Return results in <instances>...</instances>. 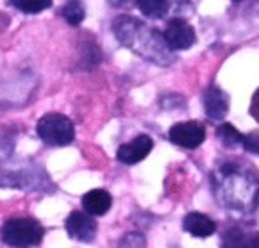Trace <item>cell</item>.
<instances>
[{"label": "cell", "mask_w": 259, "mask_h": 248, "mask_svg": "<svg viewBox=\"0 0 259 248\" xmlns=\"http://www.w3.org/2000/svg\"><path fill=\"white\" fill-rule=\"evenodd\" d=\"M211 189L222 209L248 214L259 206V172L243 159H222L211 172Z\"/></svg>", "instance_id": "obj_1"}, {"label": "cell", "mask_w": 259, "mask_h": 248, "mask_svg": "<svg viewBox=\"0 0 259 248\" xmlns=\"http://www.w3.org/2000/svg\"><path fill=\"white\" fill-rule=\"evenodd\" d=\"M163 36H164V41L168 43V46H170L171 50H188L197 41L193 27L184 18L170 20L166 29H164Z\"/></svg>", "instance_id": "obj_6"}, {"label": "cell", "mask_w": 259, "mask_h": 248, "mask_svg": "<svg viewBox=\"0 0 259 248\" xmlns=\"http://www.w3.org/2000/svg\"><path fill=\"white\" fill-rule=\"evenodd\" d=\"M61 15L70 25H80L86 11H84V6L80 4L79 0H70V2H66L65 8H63Z\"/></svg>", "instance_id": "obj_16"}, {"label": "cell", "mask_w": 259, "mask_h": 248, "mask_svg": "<svg viewBox=\"0 0 259 248\" xmlns=\"http://www.w3.org/2000/svg\"><path fill=\"white\" fill-rule=\"evenodd\" d=\"M38 136L49 146H66L75 139V125L65 115L49 113L38 122Z\"/></svg>", "instance_id": "obj_4"}, {"label": "cell", "mask_w": 259, "mask_h": 248, "mask_svg": "<svg viewBox=\"0 0 259 248\" xmlns=\"http://www.w3.org/2000/svg\"><path fill=\"white\" fill-rule=\"evenodd\" d=\"M217 137L220 139V143L225 148H231V150L238 148L243 143V134L234 125H231V123H222L217 129Z\"/></svg>", "instance_id": "obj_13"}, {"label": "cell", "mask_w": 259, "mask_h": 248, "mask_svg": "<svg viewBox=\"0 0 259 248\" xmlns=\"http://www.w3.org/2000/svg\"><path fill=\"white\" fill-rule=\"evenodd\" d=\"M191 9L190 0H168V13H183Z\"/></svg>", "instance_id": "obj_19"}, {"label": "cell", "mask_w": 259, "mask_h": 248, "mask_svg": "<svg viewBox=\"0 0 259 248\" xmlns=\"http://www.w3.org/2000/svg\"><path fill=\"white\" fill-rule=\"evenodd\" d=\"M45 229L32 218H11L0 229V237L11 248H32L43 239Z\"/></svg>", "instance_id": "obj_3"}, {"label": "cell", "mask_w": 259, "mask_h": 248, "mask_svg": "<svg viewBox=\"0 0 259 248\" xmlns=\"http://www.w3.org/2000/svg\"><path fill=\"white\" fill-rule=\"evenodd\" d=\"M250 115L254 116V118L259 122V89L255 91L254 98H252V104H250Z\"/></svg>", "instance_id": "obj_21"}, {"label": "cell", "mask_w": 259, "mask_h": 248, "mask_svg": "<svg viewBox=\"0 0 259 248\" xmlns=\"http://www.w3.org/2000/svg\"><path fill=\"white\" fill-rule=\"evenodd\" d=\"M138 8L149 18H164L168 15V0H136Z\"/></svg>", "instance_id": "obj_14"}, {"label": "cell", "mask_w": 259, "mask_h": 248, "mask_svg": "<svg viewBox=\"0 0 259 248\" xmlns=\"http://www.w3.org/2000/svg\"><path fill=\"white\" fill-rule=\"evenodd\" d=\"M204 109L211 120H224L229 113V95L218 86H209L204 91Z\"/></svg>", "instance_id": "obj_10"}, {"label": "cell", "mask_w": 259, "mask_h": 248, "mask_svg": "<svg viewBox=\"0 0 259 248\" xmlns=\"http://www.w3.org/2000/svg\"><path fill=\"white\" fill-rule=\"evenodd\" d=\"M65 229L72 239L80 241V243H92L97 236V222L93 220V216L88 213H80V211L70 213L65 222Z\"/></svg>", "instance_id": "obj_7"}, {"label": "cell", "mask_w": 259, "mask_h": 248, "mask_svg": "<svg viewBox=\"0 0 259 248\" xmlns=\"http://www.w3.org/2000/svg\"><path fill=\"white\" fill-rule=\"evenodd\" d=\"M113 32L125 48H129L145 61H150L157 66H170L176 61L174 50L164 41V36L152 25L134 16H118L113 22Z\"/></svg>", "instance_id": "obj_2"}, {"label": "cell", "mask_w": 259, "mask_h": 248, "mask_svg": "<svg viewBox=\"0 0 259 248\" xmlns=\"http://www.w3.org/2000/svg\"><path fill=\"white\" fill-rule=\"evenodd\" d=\"M236 2H240V0H236Z\"/></svg>", "instance_id": "obj_22"}, {"label": "cell", "mask_w": 259, "mask_h": 248, "mask_svg": "<svg viewBox=\"0 0 259 248\" xmlns=\"http://www.w3.org/2000/svg\"><path fill=\"white\" fill-rule=\"evenodd\" d=\"M222 248H259V232L243 227H229L222 234Z\"/></svg>", "instance_id": "obj_9"}, {"label": "cell", "mask_w": 259, "mask_h": 248, "mask_svg": "<svg viewBox=\"0 0 259 248\" xmlns=\"http://www.w3.org/2000/svg\"><path fill=\"white\" fill-rule=\"evenodd\" d=\"M111 204H113V199L104 189H92L82 196L84 211L92 216H104L111 209Z\"/></svg>", "instance_id": "obj_12"}, {"label": "cell", "mask_w": 259, "mask_h": 248, "mask_svg": "<svg viewBox=\"0 0 259 248\" xmlns=\"http://www.w3.org/2000/svg\"><path fill=\"white\" fill-rule=\"evenodd\" d=\"M118 248H147L145 236L140 232H129L120 239Z\"/></svg>", "instance_id": "obj_17"}, {"label": "cell", "mask_w": 259, "mask_h": 248, "mask_svg": "<svg viewBox=\"0 0 259 248\" xmlns=\"http://www.w3.org/2000/svg\"><path fill=\"white\" fill-rule=\"evenodd\" d=\"M152 146H154L152 137L147 136V134H140V136L134 137L133 141L120 145L118 152H116V157H118V161L123 164H136L149 156Z\"/></svg>", "instance_id": "obj_8"}, {"label": "cell", "mask_w": 259, "mask_h": 248, "mask_svg": "<svg viewBox=\"0 0 259 248\" xmlns=\"http://www.w3.org/2000/svg\"><path fill=\"white\" fill-rule=\"evenodd\" d=\"M183 227L186 232H190L191 236H195V237H209L217 232V223H214L207 214L197 213V211L188 213L186 216H184Z\"/></svg>", "instance_id": "obj_11"}, {"label": "cell", "mask_w": 259, "mask_h": 248, "mask_svg": "<svg viewBox=\"0 0 259 248\" xmlns=\"http://www.w3.org/2000/svg\"><path fill=\"white\" fill-rule=\"evenodd\" d=\"M241 146H243L247 152L257 154V156H259V130L243 136V143H241Z\"/></svg>", "instance_id": "obj_18"}, {"label": "cell", "mask_w": 259, "mask_h": 248, "mask_svg": "<svg viewBox=\"0 0 259 248\" xmlns=\"http://www.w3.org/2000/svg\"><path fill=\"white\" fill-rule=\"evenodd\" d=\"M107 2H109L111 6H114V8H120V9H129L136 4V0H107Z\"/></svg>", "instance_id": "obj_20"}, {"label": "cell", "mask_w": 259, "mask_h": 248, "mask_svg": "<svg viewBox=\"0 0 259 248\" xmlns=\"http://www.w3.org/2000/svg\"><path fill=\"white\" fill-rule=\"evenodd\" d=\"M9 2L25 15H36L52 6V0H9Z\"/></svg>", "instance_id": "obj_15"}, {"label": "cell", "mask_w": 259, "mask_h": 248, "mask_svg": "<svg viewBox=\"0 0 259 248\" xmlns=\"http://www.w3.org/2000/svg\"><path fill=\"white\" fill-rule=\"evenodd\" d=\"M170 141L176 145L183 146V148H197L204 143L206 139V127L202 123L190 120V122H181L170 129Z\"/></svg>", "instance_id": "obj_5"}]
</instances>
